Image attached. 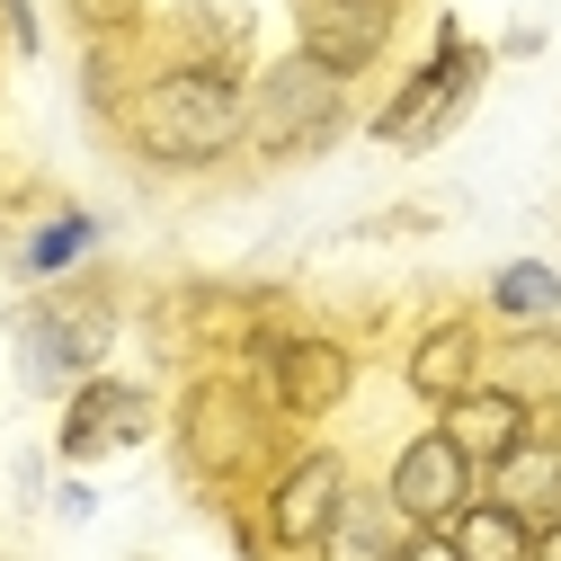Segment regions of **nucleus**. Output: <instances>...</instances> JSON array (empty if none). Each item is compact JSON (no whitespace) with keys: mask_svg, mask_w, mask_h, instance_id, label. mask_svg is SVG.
I'll list each match as a JSON object with an SVG mask.
<instances>
[{"mask_svg":"<svg viewBox=\"0 0 561 561\" xmlns=\"http://www.w3.org/2000/svg\"><path fill=\"white\" fill-rule=\"evenodd\" d=\"M107 339H116V321L99 304H36V312H19V366L36 392H54V383L99 375Z\"/></svg>","mask_w":561,"mask_h":561,"instance_id":"obj_9","label":"nucleus"},{"mask_svg":"<svg viewBox=\"0 0 561 561\" xmlns=\"http://www.w3.org/2000/svg\"><path fill=\"white\" fill-rule=\"evenodd\" d=\"M490 383H508V392H517V401H535V410H561V321L508 330L500 375H490Z\"/></svg>","mask_w":561,"mask_h":561,"instance_id":"obj_14","label":"nucleus"},{"mask_svg":"<svg viewBox=\"0 0 561 561\" xmlns=\"http://www.w3.org/2000/svg\"><path fill=\"white\" fill-rule=\"evenodd\" d=\"M144 561H152V552H144Z\"/></svg>","mask_w":561,"mask_h":561,"instance_id":"obj_24","label":"nucleus"},{"mask_svg":"<svg viewBox=\"0 0 561 561\" xmlns=\"http://www.w3.org/2000/svg\"><path fill=\"white\" fill-rule=\"evenodd\" d=\"M81 99H90V116H125V54H116V36H90V62H81Z\"/></svg>","mask_w":561,"mask_h":561,"instance_id":"obj_19","label":"nucleus"},{"mask_svg":"<svg viewBox=\"0 0 561 561\" xmlns=\"http://www.w3.org/2000/svg\"><path fill=\"white\" fill-rule=\"evenodd\" d=\"M392 561H463V552H455V535H446V526H401Z\"/></svg>","mask_w":561,"mask_h":561,"instance_id":"obj_20","label":"nucleus"},{"mask_svg":"<svg viewBox=\"0 0 561 561\" xmlns=\"http://www.w3.org/2000/svg\"><path fill=\"white\" fill-rule=\"evenodd\" d=\"M446 535H455V552L463 561H526V517L508 508V500H490V490H472V500L446 517Z\"/></svg>","mask_w":561,"mask_h":561,"instance_id":"obj_16","label":"nucleus"},{"mask_svg":"<svg viewBox=\"0 0 561 561\" xmlns=\"http://www.w3.org/2000/svg\"><path fill=\"white\" fill-rule=\"evenodd\" d=\"M0 27H10V45H19V54H36V45H45V27H36L27 0H0Z\"/></svg>","mask_w":561,"mask_h":561,"instance_id":"obj_22","label":"nucleus"},{"mask_svg":"<svg viewBox=\"0 0 561 561\" xmlns=\"http://www.w3.org/2000/svg\"><path fill=\"white\" fill-rule=\"evenodd\" d=\"M472 490H481V472H472V455H463L446 428H419V437L392 455V472H383V500H392L401 526H446Z\"/></svg>","mask_w":561,"mask_h":561,"instance_id":"obj_8","label":"nucleus"},{"mask_svg":"<svg viewBox=\"0 0 561 561\" xmlns=\"http://www.w3.org/2000/svg\"><path fill=\"white\" fill-rule=\"evenodd\" d=\"M152 392L144 383H116V375H81L72 401H62V463H99L116 446H144L152 437Z\"/></svg>","mask_w":561,"mask_h":561,"instance_id":"obj_10","label":"nucleus"},{"mask_svg":"<svg viewBox=\"0 0 561 561\" xmlns=\"http://www.w3.org/2000/svg\"><path fill=\"white\" fill-rule=\"evenodd\" d=\"M481 366H490V339L463 321V312H446V321H428L410 339V357H401V383L428 401V410H446L455 392H472L481 383Z\"/></svg>","mask_w":561,"mask_h":561,"instance_id":"obj_12","label":"nucleus"},{"mask_svg":"<svg viewBox=\"0 0 561 561\" xmlns=\"http://www.w3.org/2000/svg\"><path fill=\"white\" fill-rule=\"evenodd\" d=\"M90 241H99V224H90V215H54V224H36V232L19 241V276H62Z\"/></svg>","mask_w":561,"mask_h":561,"instance_id":"obj_18","label":"nucleus"},{"mask_svg":"<svg viewBox=\"0 0 561 561\" xmlns=\"http://www.w3.org/2000/svg\"><path fill=\"white\" fill-rule=\"evenodd\" d=\"M490 500H508L526 526L552 517V508H561V446H552V437H526L508 463H490Z\"/></svg>","mask_w":561,"mask_h":561,"instance_id":"obj_15","label":"nucleus"},{"mask_svg":"<svg viewBox=\"0 0 561 561\" xmlns=\"http://www.w3.org/2000/svg\"><path fill=\"white\" fill-rule=\"evenodd\" d=\"M392 36H401V0H295V54H312L339 81L375 72Z\"/></svg>","mask_w":561,"mask_h":561,"instance_id":"obj_7","label":"nucleus"},{"mask_svg":"<svg viewBox=\"0 0 561 561\" xmlns=\"http://www.w3.org/2000/svg\"><path fill=\"white\" fill-rule=\"evenodd\" d=\"M347 134V81L321 72L312 54H276L250 81V152L259 161H304Z\"/></svg>","mask_w":561,"mask_h":561,"instance_id":"obj_2","label":"nucleus"},{"mask_svg":"<svg viewBox=\"0 0 561 561\" xmlns=\"http://www.w3.org/2000/svg\"><path fill=\"white\" fill-rule=\"evenodd\" d=\"M267 392L250 383V375H196L187 392H179V463L196 472V481H241V472H259V455H267Z\"/></svg>","mask_w":561,"mask_h":561,"instance_id":"obj_3","label":"nucleus"},{"mask_svg":"<svg viewBox=\"0 0 561 561\" xmlns=\"http://www.w3.org/2000/svg\"><path fill=\"white\" fill-rule=\"evenodd\" d=\"M392 543H401L392 500H383V490H357V481H347V508H339V526L312 543V561H392Z\"/></svg>","mask_w":561,"mask_h":561,"instance_id":"obj_13","label":"nucleus"},{"mask_svg":"<svg viewBox=\"0 0 561 561\" xmlns=\"http://www.w3.org/2000/svg\"><path fill=\"white\" fill-rule=\"evenodd\" d=\"M339 508H347V455H339V446L286 455V463H276V481H267V508H259L267 552H312V543L339 526Z\"/></svg>","mask_w":561,"mask_h":561,"instance_id":"obj_6","label":"nucleus"},{"mask_svg":"<svg viewBox=\"0 0 561 561\" xmlns=\"http://www.w3.org/2000/svg\"><path fill=\"white\" fill-rule=\"evenodd\" d=\"M526 561H561V508H552V517H535V535H526Z\"/></svg>","mask_w":561,"mask_h":561,"instance_id":"obj_23","label":"nucleus"},{"mask_svg":"<svg viewBox=\"0 0 561 561\" xmlns=\"http://www.w3.org/2000/svg\"><path fill=\"white\" fill-rule=\"evenodd\" d=\"M437 428L472 455V472H490V463H508V455L535 437V401H517L508 383H490V375H481L472 392H455V401L437 410Z\"/></svg>","mask_w":561,"mask_h":561,"instance_id":"obj_11","label":"nucleus"},{"mask_svg":"<svg viewBox=\"0 0 561 561\" xmlns=\"http://www.w3.org/2000/svg\"><path fill=\"white\" fill-rule=\"evenodd\" d=\"M241 357H250V383L267 392L276 419H330L357 392V357L330 330H250Z\"/></svg>","mask_w":561,"mask_h":561,"instance_id":"obj_5","label":"nucleus"},{"mask_svg":"<svg viewBox=\"0 0 561 561\" xmlns=\"http://www.w3.org/2000/svg\"><path fill=\"white\" fill-rule=\"evenodd\" d=\"M490 312H500V321H517V330L561 321V276H552L543 259H508L500 276H490Z\"/></svg>","mask_w":561,"mask_h":561,"instance_id":"obj_17","label":"nucleus"},{"mask_svg":"<svg viewBox=\"0 0 561 561\" xmlns=\"http://www.w3.org/2000/svg\"><path fill=\"white\" fill-rule=\"evenodd\" d=\"M125 144L152 170H215L250 144V81L205 72V62H170L125 99Z\"/></svg>","mask_w":561,"mask_h":561,"instance_id":"obj_1","label":"nucleus"},{"mask_svg":"<svg viewBox=\"0 0 561 561\" xmlns=\"http://www.w3.org/2000/svg\"><path fill=\"white\" fill-rule=\"evenodd\" d=\"M481 81H490V45H472L455 19L437 27V45H428V62L383 99V116H375V144H401V152H428L437 134L481 99Z\"/></svg>","mask_w":561,"mask_h":561,"instance_id":"obj_4","label":"nucleus"},{"mask_svg":"<svg viewBox=\"0 0 561 561\" xmlns=\"http://www.w3.org/2000/svg\"><path fill=\"white\" fill-rule=\"evenodd\" d=\"M72 19H81L90 36H125V27H134V0H72Z\"/></svg>","mask_w":561,"mask_h":561,"instance_id":"obj_21","label":"nucleus"}]
</instances>
